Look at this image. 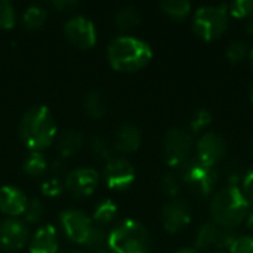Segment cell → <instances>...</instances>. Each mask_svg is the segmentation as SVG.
I'll use <instances>...</instances> for the list:
<instances>
[{
    "instance_id": "cell-1",
    "label": "cell",
    "mask_w": 253,
    "mask_h": 253,
    "mask_svg": "<svg viewBox=\"0 0 253 253\" xmlns=\"http://www.w3.org/2000/svg\"><path fill=\"white\" fill-rule=\"evenodd\" d=\"M19 135L28 148L40 151L52 144L56 136V123L46 105L28 108L19 122Z\"/></svg>"
},
{
    "instance_id": "cell-2",
    "label": "cell",
    "mask_w": 253,
    "mask_h": 253,
    "mask_svg": "<svg viewBox=\"0 0 253 253\" xmlns=\"http://www.w3.org/2000/svg\"><path fill=\"white\" fill-rule=\"evenodd\" d=\"M107 55L113 68L119 71H135L150 62L153 52L150 44L141 39L119 36L110 42Z\"/></svg>"
},
{
    "instance_id": "cell-3",
    "label": "cell",
    "mask_w": 253,
    "mask_h": 253,
    "mask_svg": "<svg viewBox=\"0 0 253 253\" xmlns=\"http://www.w3.org/2000/svg\"><path fill=\"white\" fill-rule=\"evenodd\" d=\"M249 213V200L243 191L230 185L218 191L212 200V216L213 221L222 227L234 228Z\"/></svg>"
},
{
    "instance_id": "cell-4",
    "label": "cell",
    "mask_w": 253,
    "mask_h": 253,
    "mask_svg": "<svg viewBox=\"0 0 253 253\" xmlns=\"http://www.w3.org/2000/svg\"><path fill=\"white\" fill-rule=\"evenodd\" d=\"M108 249L111 253H148L150 234L138 221H122L108 236Z\"/></svg>"
},
{
    "instance_id": "cell-5",
    "label": "cell",
    "mask_w": 253,
    "mask_h": 253,
    "mask_svg": "<svg viewBox=\"0 0 253 253\" xmlns=\"http://www.w3.org/2000/svg\"><path fill=\"white\" fill-rule=\"evenodd\" d=\"M228 7L221 6H205L196 12L194 30L205 40H215L221 37L228 28Z\"/></svg>"
},
{
    "instance_id": "cell-6",
    "label": "cell",
    "mask_w": 253,
    "mask_h": 253,
    "mask_svg": "<svg viewBox=\"0 0 253 253\" xmlns=\"http://www.w3.org/2000/svg\"><path fill=\"white\" fill-rule=\"evenodd\" d=\"M216 170L213 166L203 165L199 160L187 162L182 169V181L199 196H208L216 185Z\"/></svg>"
},
{
    "instance_id": "cell-7",
    "label": "cell",
    "mask_w": 253,
    "mask_h": 253,
    "mask_svg": "<svg viewBox=\"0 0 253 253\" xmlns=\"http://www.w3.org/2000/svg\"><path fill=\"white\" fill-rule=\"evenodd\" d=\"M193 148V138L182 129H170L163 139V156L170 166H184Z\"/></svg>"
},
{
    "instance_id": "cell-8",
    "label": "cell",
    "mask_w": 253,
    "mask_h": 253,
    "mask_svg": "<svg viewBox=\"0 0 253 253\" xmlns=\"http://www.w3.org/2000/svg\"><path fill=\"white\" fill-rule=\"evenodd\" d=\"M64 33L67 39L79 47H89L96 42L95 25L89 18L83 15L71 16L64 25Z\"/></svg>"
},
{
    "instance_id": "cell-9",
    "label": "cell",
    "mask_w": 253,
    "mask_h": 253,
    "mask_svg": "<svg viewBox=\"0 0 253 253\" xmlns=\"http://www.w3.org/2000/svg\"><path fill=\"white\" fill-rule=\"evenodd\" d=\"M61 224L65 234L76 243H86L93 225L87 215L77 209H67L61 213Z\"/></svg>"
},
{
    "instance_id": "cell-10",
    "label": "cell",
    "mask_w": 253,
    "mask_h": 253,
    "mask_svg": "<svg viewBox=\"0 0 253 253\" xmlns=\"http://www.w3.org/2000/svg\"><path fill=\"white\" fill-rule=\"evenodd\" d=\"M107 185L113 190H125L135 179V169L123 157H111L104 169Z\"/></svg>"
},
{
    "instance_id": "cell-11",
    "label": "cell",
    "mask_w": 253,
    "mask_h": 253,
    "mask_svg": "<svg viewBox=\"0 0 253 253\" xmlns=\"http://www.w3.org/2000/svg\"><path fill=\"white\" fill-rule=\"evenodd\" d=\"M234 239L236 237H234L231 228L222 227V225L216 224L215 221H212V222H206L200 227V230L197 233V239H196V246L200 249H205L209 246L230 248Z\"/></svg>"
},
{
    "instance_id": "cell-12",
    "label": "cell",
    "mask_w": 253,
    "mask_h": 253,
    "mask_svg": "<svg viewBox=\"0 0 253 253\" xmlns=\"http://www.w3.org/2000/svg\"><path fill=\"white\" fill-rule=\"evenodd\" d=\"M98 182H99V173L92 168L74 169L65 178L67 190L76 197H84L92 194Z\"/></svg>"
},
{
    "instance_id": "cell-13",
    "label": "cell",
    "mask_w": 253,
    "mask_h": 253,
    "mask_svg": "<svg viewBox=\"0 0 253 253\" xmlns=\"http://www.w3.org/2000/svg\"><path fill=\"white\" fill-rule=\"evenodd\" d=\"M227 145L225 141L213 132L203 135L197 144V160L203 165L213 166L225 156Z\"/></svg>"
},
{
    "instance_id": "cell-14",
    "label": "cell",
    "mask_w": 253,
    "mask_h": 253,
    "mask_svg": "<svg viewBox=\"0 0 253 253\" xmlns=\"http://www.w3.org/2000/svg\"><path fill=\"white\" fill-rule=\"evenodd\" d=\"M28 240V228L22 221L7 218L0 222V246L7 251L21 249Z\"/></svg>"
},
{
    "instance_id": "cell-15",
    "label": "cell",
    "mask_w": 253,
    "mask_h": 253,
    "mask_svg": "<svg viewBox=\"0 0 253 253\" xmlns=\"http://www.w3.org/2000/svg\"><path fill=\"white\" fill-rule=\"evenodd\" d=\"M162 221L165 228L169 233H178L179 230L185 228L191 221L190 208L182 200H172L165 205L162 212Z\"/></svg>"
},
{
    "instance_id": "cell-16",
    "label": "cell",
    "mask_w": 253,
    "mask_h": 253,
    "mask_svg": "<svg viewBox=\"0 0 253 253\" xmlns=\"http://www.w3.org/2000/svg\"><path fill=\"white\" fill-rule=\"evenodd\" d=\"M28 205L27 196L16 187L3 185L0 188V211L10 216H18L25 212Z\"/></svg>"
},
{
    "instance_id": "cell-17",
    "label": "cell",
    "mask_w": 253,
    "mask_h": 253,
    "mask_svg": "<svg viewBox=\"0 0 253 253\" xmlns=\"http://www.w3.org/2000/svg\"><path fill=\"white\" fill-rule=\"evenodd\" d=\"M58 252V237L56 228L50 224L40 227L31 237L30 253H56Z\"/></svg>"
},
{
    "instance_id": "cell-18",
    "label": "cell",
    "mask_w": 253,
    "mask_h": 253,
    "mask_svg": "<svg viewBox=\"0 0 253 253\" xmlns=\"http://www.w3.org/2000/svg\"><path fill=\"white\" fill-rule=\"evenodd\" d=\"M141 139V130L132 123H125L117 129L114 147L122 153H130L139 148Z\"/></svg>"
},
{
    "instance_id": "cell-19",
    "label": "cell",
    "mask_w": 253,
    "mask_h": 253,
    "mask_svg": "<svg viewBox=\"0 0 253 253\" xmlns=\"http://www.w3.org/2000/svg\"><path fill=\"white\" fill-rule=\"evenodd\" d=\"M83 139H84L83 135L76 129H70V130L62 132L59 135V139H58V150L61 151L62 157L71 156L76 151H79L80 147L83 145Z\"/></svg>"
},
{
    "instance_id": "cell-20",
    "label": "cell",
    "mask_w": 253,
    "mask_h": 253,
    "mask_svg": "<svg viewBox=\"0 0 253 253\" xmlns=\"http://www.w3.org/2000/svg\"><path fill=\"white\" fill-rule=\"evenodd\" d=\"M139 21H141L139 10L132 4H126V6L120 7L116 13V25L120 30H129V28L138 25Z\"/></svg>"
},
{
    "instance_id": "cell-21",
    "label": "cell",
    "mask_w": 253,
    "mask_h": 253,
    "mask_svg": "<svg viewBox=\"0 0 253 253\" xmlns=\"http://www.w3.org/2000/svg\"><path fill=\"white\" fill-rule=\"evenodd\" d=\"M83 107H84V110H86V113L89 116L98 119V117L104 116V113L107 110L105 108V98L99 90H92L84 96Z\"/></svg>"
},
{
    "instance_id": "cell-22",
    "label": "cell",
    "mask_w": 253,
    "mask_h": 253,
    "mask_svg": "<svg viewBox=\"0 0 253 253\" xmlns=\"http://www.w3.org/2000/svg\"><path fill=\"white\" fill-rule=\"evenodd\" d=\"M47 169V160L43 156L42 151H31L25 162H24V170L30 176H40Z\"/></svg>"
},
{
    "instance_id": "cell-23",
    "label": "cell",
    "mask_w": 253,
    "mask_h": 253,
    "mask_svg": "<svg viewBox=\"0 0 253 253\" xmlns=\"http://www.w3.org/2000/svg\"><path fill=\"white\" fill-rule=\"evenodd\" d=\"M160 9L172 18H185L191 10V4L187 0H165L160 3Z\"/></svg>"
},
{
    "instance_id": "cell-24",
    "label": "cell",
    "mask_w": 253,
    "mask_h": 253,
    "mask_svg": "<svg viewBox=\"0 0 253 253\" xmlns=\"http://www.w3.org/2000/svg\"><path fill=\"white\" fill-rule=\"evenodd\" d=\"M46 10L39 6V4H31L25 9L24 15H22V19H24V24L28 27V28H39L44 24L46 21Z\"/></svg>"
},
{
    "instance_id": "cell-25",
    "label": "cell",
    "mask_w": 253,
    "mask_h": 253,
    "mask_svg": "<svg viewBox=\"0 0 253 253\" xmlns=\"http://www.w3.org/2000/svg\"><path fill=\"white\" fill-rule=\"evenodd\" d=\"M116 213H117V206L111 200H102L95 208L93 218L99 224H108V222H111L116 218Z\"/></svg>"
},
{
    "instance_id": "cell-26",
    "label": "cell",
    "mask_w": 253,
    "mask_h": 253,
    "mask_svg": "<svg viewBox=\"0 0 253 253\" xmlns=\"http://www.w3.org/2000/svg\"><path fill=\"white\" fill-rule=\"evenodd\" d=\"M84 245L87 248L93 249L95 252H98L101 249H105V246L108 245V236L105 234V231L102 228L93 227Z\"/></svg>"
},
{
    "instance_id": "cell-27",
    "label": "cell",
    "mask_w": 253,
    "mask_h": 253,
    "mask_svg": "<svg viewBox=\"0 0 253 253\" xmlns=\"http://www.w3.org/2000/svg\"><path fill=\"white\" fill-rule=\"evenodd\" d=\"M246 55H248V44L243 40H233L227 47V58L233 64L243 61Z\"/></svg>"
},
{
    "instance_id": "cell-28",
    "label": "cell",
    "mask_w": 253,
    "mask_h": 253,
    "mask_svg": "<svg viewBox=\"0 0 253 253\" xmlns=\"http://www.w3.org/2000/svg\"><path fill=\"white\" fill-rule=\"evenodd\" d=\"M15 24V7L7 0H0V27L10 28Z\"/></svg>"
},
{
    "instance_id": "cell-29",
    "label": "cell",
    "mask_w": 253,
    "mask_h": 253,
    "mask_svg": "<svg viewBox=\"0 0 253 253\" xmlns=\"http://www.w3.org/2000/svg\"><path fill=\"white\" fill-rule=\"evenodd\" d=\"M90 150L92 153L96 156V157H101V159H111V148H110V144L107 139H104L102 136H93L92 141H90Z\"/></svg>"
},
{
    "instance_id": "cell-30",
    "label": "cell",
    "mask_w": 253,
    "mask_h": 253,
    "mask_svg": "<svg viewBox=\"0 0 253 253\" xmlns=\"http://www.w3.org/2000/svg\"><path fill=\"white\" fill-rule=\"evenodd\" d=\"M43 212H44V206H43L42 200L33 199L28 202L24 213H25V218L28 222H39L43 218Z\"/></svg>"
},
{
    "instance_id": "cell-31",
    "label": "cell",
    "mask_w": 253,
    "mask_h": 253,
    "mask_svg": "<svg viewBox=\"0 0 253 253\" xmlns=\"http://www.w3.org/2000/svg\"><path fill=\"white\" fill-rule=\"evenodd\" d=\"M211 122H212V114H211V111H208V110H205V108H200V110H197L196 114L193 116L190 126H191V130H193V132H199V130L205 129L206 126H209Z\"/></svg>"
},
{
    "instance_id": "cell-32",
    "label": "cell",
    "mask_w": 253,
    "mask_h": 253,
    "mask_svg": "<svg viewBox=\"0 0 253 253\" xmlns=\"http://www.w3.org/2000/svg\"><path fill=\"white\" fill-rule=\"evenodd\" d=\"M228 12L236 18H249L253 12V0H239L234 1Z\"/></svg>"
},
{
    "instance_id": "cell-33",
    "label": "cell",
    "mask_w": 253,
    "mask_h": 253,
    "mask_svg": "<svg viewBox=\"0 0 253 253\" xmlns=\"http://www.w3.org/2000/svg\"><path fill=\"white\" fill-rule=\"evenodd\" d=\"M231 253H253V237L252 236H242L236 237L230 246Z\"/></svg>"
},
{
    "instance_id": "cell-34",
    "label": "cell",
    "mask_w": 253,
    "mask_h": 253,
    "mask_svg": "<svg viewBox=\"0 0 253 253\" xmlns=\"http://www.w3.org/2000/svg\"><path fill=\"white\" fill-rule=\"evenodd\" d=\"M160 185H162L163 193L170 197H175L179 193V182H178L176 176H173V175H165Z\"/></svg>"
},
{
    "instance_id": "cell-35",
    "label": "cell",
    "mask_w": 253,
    "mask_h": 253,
    "mask_svg": "<svg viewBox=\"0 0 253 253\" xmlns=\"http://www.w3.org/2000/svg\"><path fill=\"white\" fill-rule=\"evenodd\" d=\"M42 190H43V193H44L46 196H58V194L62 191V184H61L59 179L50 178V179L44 181Z\"/></svg>"
},
{
    "instance_id": "cell-36",
    "label": "cell",
    "mask_w": 253,
    "mask_h": 253,
    "mask_svg": "<svg viewBox=\"0 0 253 253\" xmlns=\"http://www.w3.org/2000/svg\"><path fill=\"white\" fill-rule=\"evenodd\" d=\"M243 194L248 197V200H253V170H251L243 179Z\"/></svg>"
},
{
    "instance_id": "cell-37",
    "label": "cell",
    "mask_w": 253,
    "mask_h": 253,
    "mask_svg": "<svg viewBox=\"0 0 253 253\" xmlns=\"http://www.w3.org/2000/svg\"><path fill=\"white\" fill-rule=\"evenodd\" d=\"M53 7L59 9V10H64V12H68V10H73L77 7V1L76 0H56L52 3Z\"/></svg>"
},
{
    "instance_id": "cell-38",
    "label": "cell",
    "mask_w": 253,
    "mask_h": 253,
    "mask_svg": "<svg viewBox=\"0 0 253 253\" xmlns=\"http://www.w3.org/2000/svg\"><path fill=\"white\" fill-rule=\"evenodd\" d=\"M246 31H248L249 34H252V36H253V12L251 13V16L248 18V24H246Z\"/></svg>"
},
{
    "instance_id": "cell-39",
    "label": "cell",
    "mask_w": 253,
    "mask_h": 253,
    "mask_svg": "<svg viewBox=\"0 0 253 253\" xmlns=\"http://www.w3.org/2000/svg\"><path fill=\"white\" fill-rule=\"evenodd\" d=\"M248 225H249V228L253 230V211L249 213V218H248Z\"/></svg>"
},
{
    "instance_id": "cell-40",
    "label": "cell",
    "mask_w": 253,
    "mask_h": 253,
    "mask_svg": "<svg viewBox=\"0 0 253 253\" xmlns=\"http://www.w3.org/2000/svg\"><path fill=\"white\" fill-rule=\"evenodd\" d=\"M176 253H197L196 251H193V249H182V251H179V252Z\"/></svg>"
},
{
    "instance_id": "cell-41",
    "label": "cell",
    "mask_w": 253,
    "mask_h": 253,
    "mask_svg": "<svg viewBox=\"0 0 253 253\" xmlns=\"http://www.w3.org/2000/svg\"><path fill=\"white\" fill-rule=\"evenodd\" d=\"M95 253H111V251H108V249H101V251H98V252Z\"/></svg>"
},
{
    "instance_id": "cell-42",
    "label": "cell",
    "mask_w": 253,
    "mask_h": 253,
    "mask_svg": "<svg viewBox=\"0 0 253 253\" xmlns=\"http://www.w3.org/2000/svg\"><path fill=\"white\" fill-rule=\"evenodd\" d=\"M249 56H251V62H252V67H253V49L249 52Z\"/></svg>"
},
{
    "instance_id": "cell-43",
    "label": "cell",
    "mask_w": 253,
    "mask_h": 253,
    "mask_svg": "<svg viewBox=\"0 0 253 253\" xmlns=\"http://www.w3.org/2000/svg\"><path fill=\"white\" fill-rule=\"evenodd\" d=\"M251 150H252V154H253V138H252V142H251Z\"/></svg>"
},
{
    "instance_id": "cell-44",
    "label": "cell",
    "mask_w": 253,
    "mask_h": 253,
    "mask_svg": "<svg viewBox=\"0 0 253 253\" xmlns=\"http://www.w3.org/2000/svg\"><path fill=\"white\" fill-rule=\"evenodd\" d=\"M251 96H252V102H253V86H252V92H251Z\"/></svg>"
}]
</instances>
